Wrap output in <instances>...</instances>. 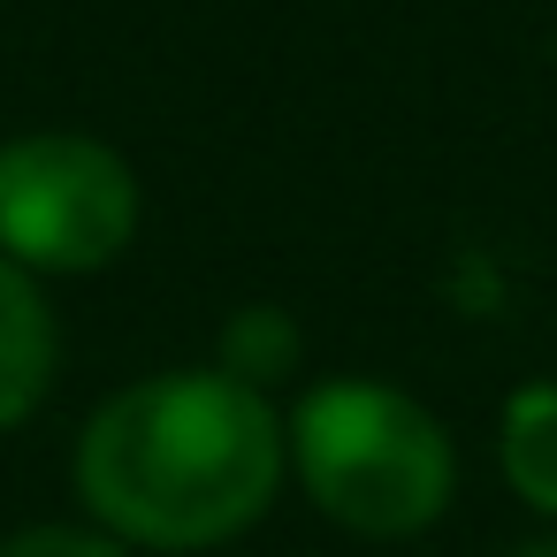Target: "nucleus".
<instances>
[{"mask_svg":"<svg viewBox=\"0 0 557 557\" xmlns=\"http://www.w3.org/2000/svg\"><path fill=\"white\" fill-rule=\"evenodd\" d=\"M70 481L85 519L123 549H222L252 534L290 481L283 405L222 367L138 374L85 412Z\"/></svg>","mask_w":557,"mask_h":557,"instance_id":"obj_1","label":"nucleus"},{"mask_svg":"<svg viewBox=\"0 0 557 557\" xmlns=\"http://www.w3.org/2000/svg\"><path fill=\"white\" fill-rule=\"evenodd\" d=\"M290 481L359 542H412L458 496L450 428L382 374H321L283 412Z\"/></svg>","mask_w":557,"mask_h":557,"instance_id":"obj_2","label":"nucleus"},{"mask_svg":"<svg viewBox=\"0 0 557 557\" xmlns=\"http://www.w3.org/2000/svg\"><path fill=\"white\" fill-rule=\"evenodd\" d=\"M146 184L123 146L92 131H24L0 146V252L54 275H100L138 245Z\"/></svg>","mask_w":557,"mask_h":557,"instance_id":"obj_3","label":"nucleus"},{"mask_svg":"<svg viewBox=\"0 0 557 557\" xmlns=\"http://www.w3.org/2000/svg\"><path fill=\"white\" fill-rule=\"evenodd\" d=\"M62 374V313L32 268L0 252V435L39 420Z\"/></svg>","mask_w":557,"mask_h":557,"instance_id":"obj_4","label":"nucleus"},{"mask_svg":"<svg viewBox=\"0 0 557 557\" xmlns=\"http://www.w3.org/2000/svg\"><path fill=\"white\" fill-rule=\"evenodd\" d=\"M496 473L534 519H557V382H519L496 405Z\"/></svg>","mask_w":557,"mask_h":557,"instance_id":"obj_5","label":"nucleus"},{"mask_svg":"<svg viewBox=\"0 0 557 557\" xmlns=\"http://www.w3.org/2000/svg\"><path fill=\"white\" fill-rule=\"evenodd\" d=\"M298 351H306L298 313L290 306H268V298L237 306L222 321V336H214V367L237 374V382H252V389H275L283 374H298Z\"/></svg>","mask_w":557,"mask_h":557,"instance_id":"obj_6","label":"nucleus"},{"mask_svg":"<svg viewBox=\"0 0 557 557\" xmlns=\"http://www.w3.org/2000/svg\"><path fill=\"white\" fill-rule=\"evenodd\" d=\"M0 557H138V549H123L92 519H39V527H16L0 542Z\"/></svg>","mask_w":557,"mask_h":557,"instance_id":"obj_7","label":"nucleus"},{"mask_svg":"<svg viewBox=\"0 0 557 557\" xmlns=\"http://www.w3.org/2000/svg\"><path fill=\"white\" fill-rule=\"evenodd\" d=\"M511 557H557V534H549V542H527V549H511Z\"/></svg>","mask_w":557,"mask_h":557,"instance_id":"obj_8","label":"nucleus"}]
</instances>
